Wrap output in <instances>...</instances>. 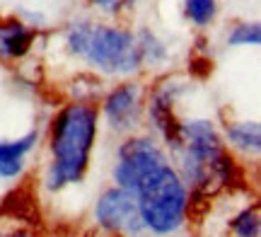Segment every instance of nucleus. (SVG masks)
<instances>
[{
  "label": "nucleus",
  "instance_id": "nucleus-11",
  "mask_svg": "<svg viewBox=\"0 0 261 237\" xmlns=\"http://www.w3.org/2000/svg\"><path fill=\"white\" fill-rule=\"evenodd\" d=\"M259 41H261V29L256 22H252V24H237L230 32V37H227L230 46H256Z\"/></svg>",
  "mask_w": 261,
  "mask_h": 237
},
{
  "label": "nucleus",
  "instance_id": "nucleus-12",
  "mask_svg": "<svg viewBox=\"0 0 261 237\" xmlns=\"http://www.w3.org/2000/svg\"><path fill=\"white\" fill-rule=\"evenodd\" d=\"M232 232L237 237H259V210L247 208L232 220Z\"/></svg>",
  "mask_w": 261,
  "mask_h": 237
},
{
  "label": "nucleus",
  "instance_id": "nucleus-13",
  "mask_svg": "<svg viewBox=\"0 0 261 237\" xmlns=\"http://www.w3.org/2000/svg\"><path fill=\"white\" fill-rule=\"evenodd\" d=\"M87 3L94 5V8L104 10V12H121V10L133 8L136 0H87Z\"/></svg>",
  "mask_w": 261,
  "mask_h": 237
},
{
  "label": "nucleus",
  "instance_id": "nucleus-14",
  "mask_svg": "<svg viewBox=\"0 0 261 237\" xmlns=\"http://www.w3.org/2000/svg\"><path fill=\"white\" fill-rule=\"evenodd\" d=\"M0 237H34L32 232H8V235H0Z\"/></svg>",
  "mask_w": 261,
  "mask_h": 237
},
{
  "label": "nucleus",
  "instance_id": "nucleus-4",
  "mask_svg": "<svg viewBox=\"0 0 261 237\" xmlns=\"http://www.w3.org/2000/svg\"><path fill=\"white\" fill-rule=\"evenodd\" d=\"M169 160L155 141L150 138H128L119 148V162L114 167V179L119 189L136 194L140 184L150 179L155 172L167 167Z\"/></svg>",
  "mask_w": 261,
  "mask_h": 237
},
{
  "label": "nucleus",
  "instance_id": "nucleus-3",
  "mask_svg": "<svg viewBox=\"0 0 261 237\" xmlns=\"http://www.w3.org/2000/svg\"><path fill=\"white\" fill-rule=\"evenodd\" d=\"M133 196L138 201L143 225L155 235H172L184 225L189 194L179 172L172 170V165L162 167L150 179L143 181Z\"/></svg>",
  "mask_w": 261,
  "mask_h": 237
},
{
  "label": "nucleus",
  "instance_id": "nucleus-6",
  "mask_svg": "<svg viewBox=\"0 0 261 237\" xmlns=\"http://www.w3.org/2000/svg\"><path fill=\"white\" fill-rule=\"evenodd\" d=\"M104 114L114 131H130L140 121V87L123 83L104 97Z\"/></svg>",
  "mask_w": 261,
  "mask_h": 237
},
{
  "label": "nucleus",
  "instance_id": "nucleus-10",
  "mask_svg": "<svg viewBox=\"0 0 261 237\" xmlns=\"http://www.w3.org/2000/svg\"><path fill=\"white\" fill-rule=\"evenodd\" d=\"M184 8H187V17L196 27H208L218 15V3L215 0H187Z\"/></svg>",
  "mask_w": 261,
  "mask_h": 237
},
{
  "label": "nucleus",
  "instance_id": "nucleus-9",
  "mask_svg": "<svg viewBox=\"0 0 261 237\" xmlns=\"http://www.w3.org/2000/svg\"><path fill=\"white\" fill-rule=\"evenodd\" d=\"M227 141L244 152H259L261 148V128L256 121L227 123Z\"/></svg>",
  "mask_w": 261,
  "mask_h": 237
},
{
  "label": "nucleus",
  "instance_id": "nucleus-8",
  "mask_svg": "<svg viewBox=\"0 0 261 237\" xmlns=\"http://www.w3.org/2000/svg\"><path fill=\"white\" fill-rule=\"evenodd\" d=\"M34 143H37L34 131L27 133L24 138H17V141L0 143V177H5V179L17 177L24 170V155L34 148Z\"/></svg>",
  "mask_w": 261,
  "mask_h": 237
},
{
  "label": "nucleus",
  "instance_id": "nucleus-5",
  "mask_svg": "<svg viewBox=\"0 0 261 237\" xmlns=\"http://www.w3.org/2000/svg\"><path fill=\"white\" fill-rule=\"evenodd\" d=\"M94 216H97V223L104 230H112V232L138 235V232L145 230L136 196L126 189H119V187L104 191L102 199L97 201Z\"/></svg>",
  "mask_w": 261,
  "mask_h": 237
},
{
  "label": "nucleus",
  "instance_id": "nucleus-1",
  "mask_svg": "<svg viewBox=\"0 0 261 237\" xmlns=\"http://www.w3.org/2000/svg\"><path fill=\"white\" fill-rule=\"evenodd\" d=\"M97 107L90 102H73L63 107L51 123V167L46 174V187L51 191L63 189L85 177L90 165L94 138H97Z\"/></svg>",
  "mask_w": 261,
  "mask_h": 237
},
{
  "label": "nucleus",
  "instance_id": "nucleus-2",
  "mask_svg": "<svg viewBox=\"0 0 261 237\" xmlns=\"http://www.w3.org/2000/svg\"><path fill=\"white\" fill-rule=\"evenodd\" d=\"M65 46L107 75H130L140 68L138 34L92 19H77L65 32Z\"/></svg>",
  "mask_w": 261,
  "mask_h": 237
},
{
  "label": "nucleus",
  "instance_id": "nucleus-7",
  "mask_svg": "<svg viewBox=\"0 0 261 237\" xmlns=\"http://www.w3.org/2000/svg\"><path fill=\"white\" fill-rule=\"evenodd\" d=\"M37 29L19 22V19H0V58L3 61H17L27 56L34 46Z\"/></svg>",
  "mask_w": 261,
  "mask_h": 237
}]
</instances>
